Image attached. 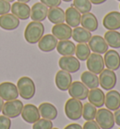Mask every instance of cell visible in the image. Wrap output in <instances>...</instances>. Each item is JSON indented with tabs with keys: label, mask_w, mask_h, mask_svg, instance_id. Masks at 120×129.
<instances>
[{
	"label": "cell",
	"mask_w": 120,
	"mask_h": 129,
	"mask_svg": "<svg viewBox=\"0 0 120 129\" xmlns=\"http://www.w3.org/2000/svg\"><path fill=\"white\" fill-rule=\"evenodd\" d=\"M45 28L41 22L32 21L25 29V39L30 44H35L42 38Z\"/></svg>",
	"instance_id": "6da1fadb"
},
{
	"label": "cell",
	"mask_w": 120,
	"mask_h": 129,
	"mask_svg": "<svg viewBox=\"0 0 120 129\" xmlns=\"http://www.w3.org/2000/svg\"><path fill=\"white\" fill-rule=\"evenodd\" d=\"M17 89L19 95L25 100L32 99L36 93L35 83L28 76H23L18 80Z\"/></svg>",
	"instance_id": "7a4b0ae2"
},
{
	"label": "cell",
	"mask_w": 120,
	"mask_h": 129,
	"mask_svg": "<svg viewBox=\"0 0 120 129\" xmlns=\"http://www.w3.org/2000/svg\"><path fill=\"white\" fill-rule=\"evenodd\" d=\"M64 110L66 116L70 120L77 121L81 118L83 114V104L80 100L71 97L66 102Z\"/></svg>",
	"instance_id": "3957f363"
},
{
	"label": "cell",
	"mask_w": 120,
	"mask_h": 129,
	"mask_svg": "<svg viewBox=\"0 0 120 129\" xmlns=\"http://www.w3.org/2000/svg\"><path fill=\"white\" fill-rule=\"evenodd\" d=\"M96 122L101 129H112L114 126V117L108 108H102L97 111Z\"/></svg>",
	"instance_id": "277c9868"
},
{
	"label": "cell",
	"mask_w": 120,
	"mask_h": 129,
	"mask_svg": "<svg viewBox=\"0 0 120 129\" xmlns=\"http://www.w3.org/2000/svg\"><path fill=\"white\" fill-rule=\"evenodd\" d=\"M23 108H24L23 102L15 99V100L7 101L6 103H4L1 112L3 113V115L9 117L10 119L17 118L21 115Z\"/></svg>",
	"instance_id": "5b68a950"
},
{
	"label": "cell",
	"mask_w": 120,
	"mask_h": 129,
	"mask_svg": "<svg viewBox=\"0 0 120 129\" xmlns=\"http://www.w3.org/2000/svg\"><path fill=\"white\" fill-rule=\"evenodd\" d=\"M99 85L101 86L103 90H113V88L115 87V85H116V75L113 71L109 70V69L103 70L102 72L99 74Z\"/></svg>",
	"instance_id": "8992f818"
},
{
	"label": "cell",
	"mask_w": 120,
	"mask_h": 129,
	"mask_svg": "<svg viewBox=\"0 0 120 129\" xmlns=\"http://www.w3.org/2000/svg\"><path fill=\"white\" fill-rule=\"evenodd\" d=\"M86 67L89 72L96 74V75H99L105 67L104 59L101 57V55L97 54V53L90 54L88 58L86 59Z\"/></svg>",
	"instance_id": "52a82bcc"
},
{
	"label": "cell",
	"mask_w": 120,
	"mask_h": 129,
	"mask_svg": "<svg viewBox=\"0 0 120 129\" xmlns=\"http://www.w3.org/2000/svg\"><path fill=\"white\" fill-rule=\"evenodd\" d=\"M58 64L61 70L69 72L70 74L78 72L81 67L79 59L73 56H63L62 57H60Z\"/></svg>",
	"instance_id": "ba28073f"
},
{
	"label": "cell",
	"mask_w": 120,
	"mask_h": 129,
	"mask_svg": "<svg viewBox=\"0 0 120 129\" xmlns=\"http://www.w3.org/2000/svg\"><path fill=\"white\" fill-rule=\"evenodd\" d=\"M69 94L72 98L78 99L80 101L85 100L88 96L89 90L83 82L80 81H74L71 83V85L69 88Z\"/></svg>",
	"instance_id": "9c48e42d"
},
{
	"label": "cell",
	"mask_w": 120,
	"mask_h": 129,
	"mask_svg": "<svg viewBox=\"0 0 120 129\" xmlns=\"http://www.w3.org/2000/svg\"><path fill=\"white\" fill-rule=\"evenodd\" d=\"M19 96L17 86L11 82H3L0 84V97L4 101L17 99Z\"/></svg>",
	"instance_id": "30bf717a"
},
{
	"label": "cell",
	"mask_w": 120,
	"mask_h": 129,
	"mask_svg": "<svg viewBox=\"0 0 120 129\" xmlns=\"http://www.w3.org/2000/svg\"><path fill=\"white\" fill-rule=\"evenodd\" d=\"M21 115L25 122H26L27 123H31V124H33L34 122L40 119L39 108L32 104H27L24 106Z\"/></svg>",
	"instance_id": "8fae6325"
},
{
	"label": "cell",
	"mask_w": 120,
	"mask_h": 129,
	"mask_svg": "<svg viewBox=\"0 0 120 129\" xmlns=\"http://www.w3.org/2000/svg\"><path fill=\"white\" fill-rule=\"evenodd\" d=\"M88 46L90 50L93 51V53H97V54H105L108 51V47L109 45L107 44L106 41L104 38H102L99 35H94L91 37V39L88 42Z\"/></svg>",
	"instance_id": "7c38bea8"
},
{
	"label": "cell",
	"mask_w": 120,
	"mask_h": 129,
	"mask_svg": "<svg viewBox=\"0 0 120 129\" xmlns=\"http://www.w3.org/2000/svg\"><path fill=\"white\" fill-rule=\"evenodd\" d=\"M52 34L57 40L64 41V40H70L72 36V29L67 24H57L54 25L52 28Z\"/></svg>",
	"instance_id": "4fadbf2b"
},
{
	"label": "cell",
	"mask_w": 120,
	"mask_h": 129,
	"mask_svg": "<svg viewBox=\"0 0 120 129\" xmlns=\"http://www.w3.org/2000/svg\"><path fill=\"white\" fill-rule=\"evenodd\" d=\"M103 26L108 30H118L120 28V12L111 11L103 18Z\"/></svg>",
	"instance_id": "5bb4252c"
},
{
	"label": "cell",
	"mask_w": 120,
	"mask_h": 129,
	"mask_svg": "<svg viewBox=\"0 0 120 129\" xmlns=\"http://www.w3.org/2000/svg\"><path fill=\"white\" fill-rule=\"evenodd\" d=\"M72 83V77L69 72H66L64 70H60L55 75V85L57 89H59L62 91L68 90L70 86Z\"/></svg>",
	"instance_id": "9a60e30c"
},
{
	"label": "cell",
	"mask_w": 120,
	"mask_h": 129,
	"mask_svg": "<svg viewBox=\"0 0 120 129\" xmlns=\"http://www.w3.org/2000/svg\"><path fill=\"white\" fill-rule=\"evenodd\" d=\"M104 64L107 69L116 71L120 68V55L115 50L107 51L104 55Z\"/></svg>",
	"instance_id": "2e32d148"
},
{
	"label": "cell",
	"mask_w": 120,
	"mask_h": 129,
	"mask_svg": "<svg viewBox=\"0 0 120 129\" xmlns=\"http://www.w3.org/2000/svg\"><path fill=\"white\" fill-rule=\"evenodd\" d=\"M11 12L15 15L19 20H27L30 17L31 9L29 8L27 3L15 2L11 6Z\"/></svg>",
	"instance_id": "e0dca14e"
},
{
	"label": "cell",
	"mask_w": 120,
	"mask_h": 129,
	"mask_svg": "<svg viewBox=\"0 0 120 129\" xmlns=\"http://www.w3.org/2000/svg\"><path fill=\"white\" fill-rule=\"evenodd\" d=\"M48 14V7L45 6L41 2L35 3L31 8L30 17L33 21L42 22L44 21Z\"/></svg>",
	"instance_id": "ac0fdd59"
},
{
	"label": "cell",
	"mask_w": 120,
	"mask_h": 129,
	"mask_svg": "<svg viewBox=\"0 0 120 129\" xmlns=\"http://www.w3.org/2000/svg\"><path fill=\"white\" fill-rule=\"evenodd\" d=\"M20 25V20L12 13L0 15V27L5 30H14Z\"/></svg>",
	"instance_id": "d6986e66"
},
{
	"label": "cell",
	"mask_w": 120,
	"mask_h": 129,
	"mask_svg": "<svg viewBox=\"0 0 120 129\" xmlns=\"http://www.w3.org/2000/svg\"><path fill=\"white\" fill-rule=\"evenodd\" d=\"M38 43L39 50H41L42 52H52L56 48L58 41L53 34H47L43 35Z\"/></svg>",
	"instance_id": "ffe728a7"
},
{
	"label": "cell",
	"mask_w": 120,
	"mask_h": 129,
	"mask_svg": "<svg viewBox=\"0 0 120 129\" xmlns=\"http://www.w3.org/2000/svg\"><path fill=\"white\" fill-rule=\"evenodd\" d=\"M104 105L109 110H117L120 108V93L117 90H108V93L105 95Z\"/></svg>",
	"instance_id": "44dd1931"
},
{
	"label": "cell",
	"mask_w": 120,
	"mask_h": 129,
	"mask_svg": "<svg viewBox=\"0 0 120 129\" xmlns=\"http://www.w3.org/2000/svg\"><path fill=\"white\" fill-rule=\"evenodd\" d=\"M65 21L71 27H77L81 24V13L74 7L68 8L65 11Z\"/></svg>",
	"instance_id": "7402d4cb"
},
{
	"label": "cell",
	"mask_w": 120,
	"mask_h": 129,
	"mask_svg": "<svg viewBox=\"0 0 120 129\" xmlns=\"http://www.w3.org/2000/svg\"><path fill=\"white\" fill-rule=\"evenodd\" d=\"M88 101L89 103L94 105L96 108H102L104 106V102H105V94L100 89L95 88V89H91L88 92Z\"/></svg>",
	"instance_id": "603a6c76"
},
{
	"label": "cell",
	"mask_w": 120,
	"mask_h": 129,
	"mask_svg": "<svg viewBox=\"0 0 120 129\" xmlns=\"http://www.w3.org/2000/svg\"><path fill=\"white\" fill-rule=\"evenodd\" d=\"M81 25L82 27L91 32V31H96L98 29L99 22L93 13L87 12V13H84L81 16Z\"/></svg>",
	"instance_id": "cb8c5ba5"
},
{
	"label": "cell",
	"mask_w": 120,
	"mask_h": 129,
	"mask_svg": "<svg viewBox=\"0 0 120 129\" xmlns=\"http://www.w3.org/2000/svg\"><path fill=\"white\" fill-rule=\"evenodd\" d=\"M39 111L40 116L44 119H48L50 121L55 120L57 117V109L51 103H41L39 105Z\"/></svg>",
	"instance_id": "d4e9b609"
},
{
	"label": "cell",
	"mask_w": 120,
	"mask_h": 129,
	"mask_svg": "<svg viewBox=\"0 0 120 129\" xmlns=\"http://www.w3.org/2000/svg\"><path fill=\"white\" fill-rule=\"evenodd\" d=\"M56 50L62 56H73L75 54L76 46L70 40H64L58 42L56 45Z\"/></svg>",
	"instance_id": "484cf974"
},
{
	"label": "cell",
	"mask_w": 120,
	"mask_h": 129,
	"mask_svg": "<svg viewBox=\"0 0 120 129\" xmlns=\"http://www.w3.org/2000/svg\"><path fill=\"white\" fill-rule=\"evenodd\" d=\"M47 17L49 21L54 25L62 24L65 22V11L59 7L50 8V10H48Z\"/></svg>",
	"instance_id": "4316f807"
},
{
	"label": "cell",
	"mask_w": 120,
	"mask_h": 129,
	"mask_svg": "<svg viewBox=\"0 0 120 129\" xmlns=\"http://www.w3.org/2000/svg\"><path fill=\"white\" fill-rule=\"evenodd\" d=\"M72 39L74 40L75 42H77L78 43H88L89 40L91 39V32L86 30L84 27H74V29L72 30Z\"/></svg>",
	"instance_id": "83f0119b"
},
{
	"label": "cell",
	"mask_w": 120,
	"mask_h": 129,
	"mask_svg": "<svg viewBox=\"0 0 120 129\" xmlns=\"http://www.w3.org/2000/svg\"><path fill=\"white\" fill-rule=\"evenodd\" d=\"M81 80L82 82L85 84V86L87 87L88 89H95L98 88L99 85V77L96 74L89 72V71H85L81 75Z\"/></svg>",
	"instance_id": "f1b7e54d"
},
{
	"label": "cell",
	"mask_w": 120,
	"mask_h": 129,
	"mask_svg": "<svg viewBox=\"0 0 120 129\" xmlns=\"http://www.w3.org/2000/svg\"><path fill=\"white\" fill-rule=\"evenodd\" d=\"M104 40L112 48H120V32L117 30H108L104 34Z\"/></svg>",
	"instance_id": "f546056e"
},
{
	"label": "cell",
	"mask_w": 120,
	"mask_h": 129,
	"mask_svg": "<svg viewBox=\"0 0 120 129\" xmlns=\"http://www.w3.org/2000/svg\"><path fill=\"white\" fill-rule=\"evenodd\" d=\"M90 48L88 44L85 43H80L76 45V50H75V55L79 60L85 61L86 60L88 57L90 56Z\"/></svg>",
	"instance_id": "4dcf8cb0"
},
{
	"label": "cell",
	"mask_w": 120,
	"mask_h": 129,
	"mask_svg": "<svg viewBox=\"0 0 120 129\" xmlns=\"http://www.w3.org/2000/svg\"><path fill=\"white\" fill-rule=\"evenodd\" d=\"M97 108L91 103H86L83 105V114L82 117L85 119V121H93L97 114Z\"/></svg>",
	"instance_id": "1f68e13d"
},
{
	"label": "cell",
	"mask_w": 120,
	"mask_h": 129,
	"mask_svg": "<svg viewBox=\"0 0 120 129\" xmlns=\"http://www.w3.org/2000/svg\"><path fill=\"white\" fill-rule=\"evenodd\" d=\"M74 7L80 13H87L91 11L92 3L90 0H73V5Z\"/></svg>",
	"instance_id": "d6a6232c"
},
{
	"label": "cell",
	"mask_w": 120,
	"mask_h": 129,
	"mask_svg": "<svg viewBox=\"0 0 120 129\" xmlns=\"http://www.w3.org/2000/svg\"><path fill=\"white\" fill-rule=\"evenodd\" d=\"M53 122L48 119H39L36 122L33 123V129H52Z\"/></svg>",
	"instance_id": "836d02e7"
},
{
	"label": "cell",
	"mask_w": 120,
	"mask_h": 129,
	"mask_svg": "<svg viewBox=\"0 0 120 129\" xmlns=\"http://www.w3.org/2000/svg\"><path fill=\"white\" fill-rule=\"evenodd\" d=\"M11 119L7 116H5V115L0 116V129H11Z\"/></svg>",
	"instance_id": "e575fe53"
},
{
	"label": "cell",
	"mask_w": 120,
	"mask_h": 129,
	"mask_svg": "<svg viewBox=\"0 0 120 129\" xmlns=\"http://www.w3.org/2000/svg\"><path fill=\"white\" fill-rule=\"evenodd\" d=\"M11 6L10 2H8L6 0H0V15L9 13V11H11Z\"/></svg>",
	"instance_id": "d590c367"
},
{
	"label": "cell",
	"mask_w": 120,
	"mask_h": 129,
	"mask_svg": "<svg viewBox=\"0 0 120 129\" xmlns=\"http://www.w3.org/2000/svg\"><path fill=\"white\" fill-rule=\"evenodd\" d=\"M61 1L62 0H40V2L44 4L45 6H47L48 8L58 7L61 4Z\"/></svg>",
	"instance_id": "8d00e7d4"
},
{
	"label": "cell",
	"mask_w": 120,
	"mask_h": 129,
	"mask_svg": "<svg viewBox=\"0 0 120 129\" xmlns=\"http://www.w3.org/2000/svg\"><path fill=\"white\" fill-rule=\"evenodd\" d=\"M83 129H101V128L97 123V122H95L93 120V121H86V122L83 126Z\"/></svg>",
	"instance_id": "74e56055"
},
{
	"label": "cell",
	"mask_w": 120,
	"mask_h": 129,
	"mask_svg": "<svg viewBox=\"0 0 120 129\" xmlns=\"http://www.w3.org/2000/svg\"><path fill=\"white\" fill-rule=\"evenodd\" d=\"M113 117H114V123H116L117 125L120 126V109L118 108L115 112L113 113Z\"/></svg>",
	"instance_id": "f35d334b"
},
{
	"label": "cell",
	"mask_w": 120,
	"mask_h": 129,
	"mask_svg": "<svg viewBox=\"0 0 120 129\" xmlns=\"http://www.w3.org/2000/svg\"><path fill=\"white\" fill-rule=\"evenodd\" d=\"M64 129H83V127L78 123H71V124H68Z\"/></svg>",
	"instance_id": "ab89813d"
},
{
	"label": "cell",
	"mask_w": 120,
	"mask_h": 129,
	"mask_svg": "<svg viewBox=\"0 0 120 129\" xmlns=\"http://www.w3.org/2000/svg\"><path fill=\"white\" fill-rule=\"evenodd\" d=\"M106 1L107 0H90V2L92 4H94V5H100V4L106 2Z\"/></svg>",
	"instance_id": "60d3db41"
},
{
	"label": "cell",
	"mask_w": 120,
	"mask_h": 129,
	"mask_svg": "<svg viewBox=\"0 0 120 129\" xmlns=\"http://www.w3.org/2000/svg\"><path fill=\"white\" fill-rule=\"evenodd\" d=\"M3 106H4V100L0 97V112L2 111V108H3Z\"/></svg>",
	"instance_id": "b9f144b4"
},
{
	"label": "cell",
	"mask_w": 120,
	"mask_h": 129,
	"mask_svg": "<svg viewBox=\"0 0 120 129\" xmlns=\"http://www.w3.org/2000/svg\"><path fill=\"white\" fill-rule=\"evenodd\" d=\"M30 0H18V2H22V3H28Z\"/></svg>",
	"instance_id": "7bdbcfd3"
},
{
	"label": "cell",
	"mask_w": 120,
	"mask_h": 129,
	"mask_svg": "<svg viewBox=\"0 0 120 129\" xmlns=\"http://www.w3.org/2000/svg\"><path fill=\"white\" fill-rule=\"evenodd\" d=\"M64 2H71V0H63Z\"/></svg>",
	"instance_id": "ee69618b"
},
{
	"label": "cell",
	"mask_w": 120,
	"mask_h": 129,
	"mask_svg": "<svg viewBox=\"0 0 120 129\" xmlns=\"http://www.w3.org/2000/svg\"><path fill=\"white\" fill-rule=\"evenodd\" d=\"M6 1H8V2H13L14 0H6Z\"/></svg>",
	"instance_id": "f6af8a7d"
},
{
	"label": "cell",
	"mask_w": 120,
	"mask_h": 129,
	"mask_svg": "<svg viewBox=\"0 0 120 129\" xmlns=\"http://www.w3.org/2000/svg\"><path fill=\"white\" fill-rule=\"evenodd\" d=\"M52 129H59V128H52Z\"/></svg>",
	"instance_id": "bcb514c9"
},
{
	"label": "cell",
	"mask_w": 120,
	"mask_h": 129,
	"mask_svg": "<svg viewBox=\"0 0 120 129\" xmlns=\"http://www.w3.org/2000/svg\"><path fill=\"white\" fill-rule=\"evenodd\" d=\"M119 9H120V5H119Z\"/></svg>",
	"instance_id": "7dc6e473"
},
{
	"label": "cell",
	"mask_w": 120,
	"mask_h": 129,
	"mask_svg": "<svg viewBox=\"0 0 120 129\" xmlns=\"http://www.w3.org/2000/svg\"><path fill=\"white\" fill-rule=\"evenodd\" d=\"M117 1H120V0H117Z\"/></svg>",
	"instance_id": "c3c4849f"
}]
</instances>
